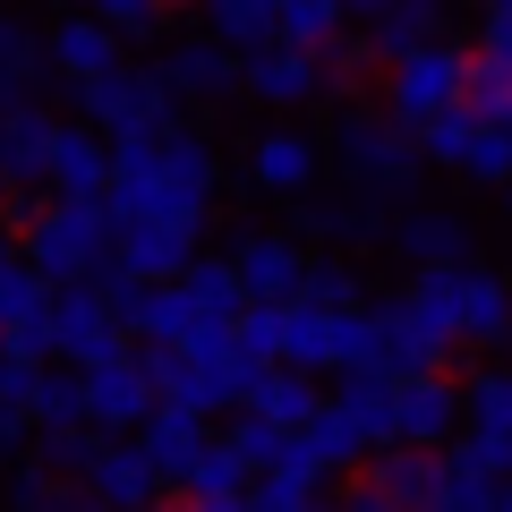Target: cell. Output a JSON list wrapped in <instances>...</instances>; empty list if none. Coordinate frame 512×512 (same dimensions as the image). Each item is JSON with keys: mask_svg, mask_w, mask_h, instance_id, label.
<instances>
[{"mask_svg": "<svg viewBox=\"0 0 512 512\" xmlns=\"http://www.w3.org/2000/svg\"><path fill=\"white\" fill-rule=\"evenodd\" d=\"M359 512H402V504H444V444H376L359 478L342 487Z\"/></svg>", "mask_w": 512, "mask_h": 512, "instance_id": "obj_7", "label": "cell"}, {"mask_svg": "<svg viewBox=\"0 0 512 512\" xmlns=\"http://www.w3.org/2000/svg\"><path fill=\"white\" fill-rule=\"evenodd\" d=\"M367 69H376V43H342V52L325 60V86H333V94H359Z\"/></svg>", "mask_w": 512, "mask_h": 512, "instance_id": "obj_41", "label": "cell"}, {"mask_svg": "<svg viewBox=\"0 0 512 512\" xmlns=\"http://www.w3.org/2000/svg\"><path fill=\"white\" fill-rule=\"evenodd\" d=\"M94 453H103V427H94V436H77V427H43V444H35V461L60 470V478H86Z\"/></svg>", "mask_w": 512, "mask_h": 512, "instance_id": "obj_36", "label": "cell"}, {"mask_svg": "<svg viewBox=\"0 0 512 512\" xmlns=\"http://www.w3.org/2000/svg\"><path fill=\"white\" fill-rule=\"evenodd\" d=\"M137 444L154 453V470L180 487L188 470H197L205 453H214V436H205V410H188V402H154V419L137 427Z\"/></svg>", "mask_w": 512, "mask_h": 512, "instance_id": "obj_21", "label": "cell"}, {"mask_svg": "<svg viewBox=\"0 0 512 512\" xmlns=\"http://www.w3.org/2000/svg\"><path fill=\"white\" fill-rule=\"evenodd\" d=\"M86 9H94V18H111L120 35H146V26L163 18V0H86Z\"/></svg>", "mask_w": 512, "mask_h": 512, "instance_id": "obj_42", "label": "cell"}, {"mask_svg": "<svg viewBox=\"0 0 512 512\" xmlns=\"http://www.w3.org/2000/svg\"><path fill=\"white\" fill-rule=\"evenodd\" d=\"M188 291H197V308H205V316H222V325L248 308V282H239L231 256H197V265H188Z\"/></svg>", "mask_w": 512, "mask_h": 512, "instance_id": "obj_33", "label": "cell"}, {"mask_svg": "<svg viewBox=\"0 0 512 512\" xmlns=\"http://www.w3.org/2000/svg\"><path fill=\"white\" fill-rule=\"evenodd\" d=\"M410 299H419L453 342H470V350H504L512 342V282L487 274V265H470V256L419 265V274H410Z\"/></svg>", "mask_w": 512, "mask_h": 512, "instance_id": "obj_3", "label": "cell"}, {"mask_svg": "<svg viewBox=\"0 0 512 512\" xmlns=\"http://www.w3.org/2000/svg\"><path fill=\"white\" fill-rule=\"evenodd\" d=\"M163 9H197V0H163Z\"/></svg>", "mask_w": 512, "mask_h": 512, "instance_id": "obj_46", "label": "cell"}, {"mask_svg": "<svg viewBox=\"0 0 512 512\" xmlns=\"http://www.w3.org/2000/svg\"><path fill=\"white\" fill-rule=\"evenodd\" d=\"M461 419H470V393L444 384V367L402 376V393H393V444H453Z\"/></svg>", "mask_w": 512, "mask_h": 512, "instance_id": "obj_15", "label": "cell"}, {"mask_svg": "<svg viewBox=\"0 0 512 512\" xmlns=\"http://www.w3.org/2000/svg\"><path fill=\"white\" fill-rule=\"evenodd\" d=\"M111 231L120 222H111L103 197H43V205H26L18 248L43 282H94L111 265Z\"/></svg>", "mask_w": 512, "mask_h": 512, "instance_id": "obj_2", "label": "cell"}, {"mask_svg": "<svg viewBox=\"0 0 512 512\" xmlns=\"http://www.w3.org/2000/svg\"><path fill=\"white\" fill-rule=\"evenodd\" d=\"M282 308H291V299H248V308L231 316V342L248 350L256 367H265V359H282Z\"/></svg>", "mask_w": 512, "mask_h": 512, "instance_id": "obj_34", "label": "cell"}, {"mask_svg": "<svg viewBox=\"0 0 512 512\" xmlns=\"http://www.w3.org/2000/svg\"><path fill=\"white\" fill-rule=\"evenodd\" d=\"M248 410H265L274 427H308L316 410H325V384H316V367H299V359H265V376L248 384Z\"/></svg>", "mask_w": 512, "mask_h": 512, "instance_id": "obj_22", "label": "cell"}, {"mask_svg": "<svg viewBox=\"0 0 512 512\" xmlns=\"http://www.w3.org/2000/svg\"><path fill=\"white\" fill-rule=\"evenodd\" d=\"M205 26H214L231 52H265V43H282V9H274V0H205Z\"/></svg>", "mask_w": 512, "mask_h": 512, "instance_id": "obj_29", "label": "cell"}, {"mask_svg": "<svg viewBox=\"0 0 512 512\" xmlns=\"http://www.w3.org/2000/svg\"><path fill=\"white\" fill-rule=\"evenodd\" d=\"M43 77H60V69H52V43H43L26 18H9V9H0V103L35 94Z\"/></svg>", "mask_w": 512, "mask_h": 512, "instance_id": "obj_26", "label": "cell"}, {"mask_svg": "<svg viewBox=\"0 0 512 512\" xmlns=\"http://www.w3.org/2000/svg\"><path fill=\"white\" fill-rule=\"evenodd\" d=\"M333 171H342L367 205H402L410 197V171H419V128L393 120L384 103L342 111V120H333Z\"/></svg>", "mask_w": 512, "mask_h": 512, "instance_id": "obj_4", "label": "cell"}, {"mask_svg": "<svg viewBox=\"0 0 512 512\" xmlns=\"http://www.w3.org/2000/svg\"><path fill=\"white\" fill-rule=\"evenodd\" d=\"M342 0H282V43H299V52H333L342 43Z\"/></svg>", "mask_w": 512, "mask_h": 512, "instance_id": "obj_32", "label": "cell"}, {"mask_svg": "<svg viewBox=\"0 0 512 512\" xmlns=\"http://www.w3.org/2000/svg\"><path fill=\"white\" fill-rule=\"evenodd\" d=\"M52 137H60V111L35 103V94H18V103H0V171L18 188L52 180Z\"/></svg>", "mask_w": 512, "mask_h": 512, "instance_id": "obj_19", "label": "cell"}, {"mask_svg": "<svg viewBox=\"0 0 512 512\" xmlns=\"http://www.w3.org/2000/svg\"><path fill=\"white\" fill-rule=\"evenodd\" d=\"M453 453L470 461V470H487V478H512V436H495V427H470V436H453Z\"/></svg>", "mask_w": 512, "mask_h": 512, "instance_id": "obj_40", "label": "cell"}, {"mask_svg": "<svg viewBox=\"0 0 512 512\" xmlns=\"http://www.w3.org/2000/svg\"><path fill=\"white\" fill-rule=\"evenodd\" d=\"M231 265L239 282H248V299H299V274H308V248H299V231H239L231 239Z\"/></svg>", "mask_w": 512, "mask_h": 512, "instance_id": "obj_18", "label": "cell"}, {"mask_svg": "<svg viewBox=\"0 0 512 512\" xmlns=\"http://www.w3.org/2000/svg\"><path fill=\"white\" fill-rule=\"evenodd\" d=\"M299 239H359V248H384V205H333V197H299Z\"/></svg>", "mask_w": 512, "mask_h": 512, "instance_id": "obj_28", "label": "cell"}, {"mask_svg": "<svg viewBox=\"0 0 512 512\" xmlns=\"http://www.w3.org/2000/svg\"><path fill=\"white\" fill-rule=\"evenodd\" d=\"M239 94L265 111H299L325 94V52H299V43H265V52H239Z\"/></svg>", "mask_w": 512, "mask_h": 512, "instance_id": "obj_11", "label": "cell"}, {"mask_svg": "<svg viewBox=\"0 0 512 512\" xmlns=\"http://www.w3.org/2000/svg\"><path fill=\"white\" fill-rule=\"evenodd\" d=\"M214 197H222V154H214V137H197L188 120L111 137V188H103L111 222L163 214V222L205 231V222H214Z\"/></svg>", "mask_w": 512, "mask_h": 512, "instance_id": "obj_1", "label": "cell"}, {"mask_svg": "<svg viewBox=\"0 0 512 512\" xmlns=\"http://www.w3.org/2000/svg\"><path fill=\"white\" fill-rule=\"evenodd\" d=\"M342 9L350 18H376V9H393V0H342Z\"/></svg>", "mask_w": 512, "mask_h": 512, "instance_id": "obj_44", "label": "cell"}, {"mask_svg": "<svg viewBox=\"0 0 512 512\" xmlns=\"http://www.w3.org/2000/svg\"><path fill=\"white\" fill-rule=\"evenodd\" d=\"M470 427L512 436V367H478L470 376Z\"/></svg>", "mask_w": 512, "mask_h": 512, "instance_id": "obj_37", "label": "cell"}, {"mask_svg": "<svg viewBox=\"0 0 512 512\" xmlns=\"http://www.w3.org/2000/svg\"><path fill=\"white\" fill-rule=\"evenodd\" d=\"M419 154L436 171H453V180H470V188H504L512 180V128L478 120L470 103H453L444 120H427L419 128Z\"/></svg>", "mask_w": 512, "mask_h": 512, "instance_id": "obj_8", "label": "cell"}, {"mask_svg": "<svg viewBox=\"0 0 512 512\" xmlns=\"http://www.w3.org/2000/svg\"><path fill=\"white\" fill-rule=\"evenodd\" d=\"M69 103L86 111L103 137H137V128H171L180 120V94H171L154 69H137V60H111V69H94V77H69Z\"/></svg>", "mask_w": 512, "mask_h": 512, "instance_id": "obj_5", "label": "cell"}, {"mask_svg": "<svg viewBox=\"0 0 512 512\" xmlns=\"http://www.w3.org/2000/svg\"><path fill=\"white\" fill-rule=\"evenodd\" d=\"M43 43H52V69L60 77H94V69H111V60H128V35L111 18H94V9H86V18H60Z\"/></svg>", "mask_w": 512, "mask_h": 512, "instance_id": "obj_23", "label": "cell"}, {"mask_svg": "<svg viewBox=\"0 0 512 512\" xmlns=\"http://www.w3.org/2000/svg\"><path fill=\"white\" fill-rule=\"evenodd\" d=\"M239 171H248L256 197H291V205H299V197L316 188V171H325V146H316V137H299V128H256Z\"/></svg>", "mask_w": 512, "mask_h": 512, "instance_id": "obj_14", "label": "cell"}, {"mask_svg": "<svg viewBox=\"0 0 512 512\" xmlns=\"http://www.w3.org/2000/svg\"><path fill=\"white\" fill-rule=\"evenodd\" d=\"M9 188H18V180H9V171H0V205H9Z\"/></svg>", "mask_w": 512, "mask_h": 512, "instance_id": "obj_45", "label": "cell"}, {"mask_svg": "<svg viewBox=\"0 0 512 512\" xmlns=\"http://www.w3.org/2000/svg\"><path fill=\"white\" fill-rule=\"evenodd\" d=\"M128 350V316L111 308L103 282H60V359L69 367H103Z\"/></svg>", "mask_w": 512, "mask_h": 512, "instance_id": "obj_10", "label": "cell"}, {"mask_svg": "<svg viewBox=\"0 0 512 512\" xmlns=\"http://www.w3.org/2000/svg\"><path fill=\"white\" fill-rule=\"evenodd\" d=\"M461 94H470V52H461V43H444V35L410 43L402 60H384V111H393V120H410V128L444 120Z\"/></svg>", "mask_w": 512, "mask_h": 512, "instance_id": "obj_6", "label": "cell"}, {"mask_svg": "<svg viewBox=\"0 0 512 512\" xmlns=\"http://www.w3.org/2000/svg\"><path fill=\"white\" fill-rule=\"evenodd\" d=\"M154 77H163L180 103H222V94H239V52L205 26V35H188V43H171L163 60H154Z\"/></svg>", "mask_w": 512, "mask_h": 512, "instance_id": "obj_17", "label": "cell"}, {"mask_svg": "<svg viewBox=\"0 0 512 512\" xmlns=\"http://www.w3.org/2000/svg\"><path fill=\"white\" fill-rule=\"evenodd\" d=\"M52 188H60V197H103V188H111V137L94 120L52 137Z\"/></svg>", "mask_w": 512, "mask_h": 512, "instance_id": "obj_24", "label": "cell"}, {"mask_svg": "<svg viewBox=\"0 0 512 512\" xmlns=\"http://www.w3.org/2000/svg\"><path fill=\"white\" fill-rule=\"evenodd\" d=\"M154 376H146V359H103V367H86V427H103V436H137V427L154 419Z\"/></svg>", "mask_w": 512, "mask_h": 512, "instance_id": "obj_12", "label": "cell"}, {"mask_svg": "<svg viewBox=\"0 0 512 512\" xmlns=\"http://www.w3.org/2000/svg\"><path fill=\"white\" fill-rule=\"evenodd\" d=\"M487 504H495V478L470 470V461L444 444V504H436V512H487Z\"/></svg>", "mask_w": 512, "mask_h": 512, "instance_id": "obj_38", "label": "cell"}, {"mask_svg": "<svg viewBox=\"0 0 512 512\" xmlns=\"http://www.w3.org/2000/svg\"><path fill=\"white\" fill-rule=\"evenodd\" d=\"M367 325H376V350H367V359L393 367V376H427V367H444V350H461V342H453V333H444L410 291L367 299Z\"/></svg>", "mask_w": 512, "mask_h": 512, "instance_id": "obj_9", "label": "cell"}, {"mask_svg": "<svg viewBox=\"0 0 512 512\" xmlns=\"http://www.w3.org/2000/svg\"><path fill=\"white\" fill-rule=\"evenodd\" d=\"M325 495H333V478H308V470H291V461H274V470L248 478L256 512H308V504H325Z\"/></svg>", "mask_w": 512, "mask_h": 512, "instance_id": "obj_31", "label": "cell"}, {"mask_svg": "<svg viewBox=\"0 0 512 512\" xmlns=\"http://www.w3.org/2000/svg\"><path fill=\"white\" fill-rule=\"evenodd\" d=\"M86 495L137 512V504H154V495H171V478L154 470V453L137 436H103V453H94V470H86Z\"/></svg>", "mask_w": 512, "mask_h": 512, "instance_id": "obj_20", "label": "cell"}, {"mask_svg": "<svg viewBox=\"0 0 512 512\" xmlns=\"http://www.w3.org/2000/svg\"><path fill=\"white\" fill-rule=\"evenodd\" d=\"M436 9H444V0H393V9H376V18H367L376 60H402L410 43H427V35H436Z\"/></svg>", "mask_w": 512, "mask_h": 512, "instance_id": "obj_30", "label": "cell"}, {"mask_svg": "<svg viewBox=\"0 0 512 512\" xmlns=\"http://www.w3.org/2000/svg\"><path fill=\"white\" fill-rule=\"evenodd\" d=\"M504 205H512V180H504Z\"/></svg>", "mask_w": 512, "mask_h": 512, "instance_id": "obj_47", "label": "cell"}, {"mask_svg": "<svg viewBox=\"0 0 512 512\" xmlns=\"http://www.w3.org/2000/svg\"><path fill=\"white\" fill-rule=\"evenodd\" d=\"M26 427H35L26 410H9V402H0V470H9V461L26 453Z\"/></svg>", "mask_w": 512, "mask_h": 512, "instance_id": "obj_43", "label": "cell"}, {"mask_svg": "<svg viewBox=\"0 0 512 512\" xmlns=\"http://www.w3.org/2000/svg\"><path fill=\"white\" fill-rule=\"evenodd\" d=\"M222 444H231V453L248 461V470H274V461H282V444H291V427H274L265 410H248V402H239V419H231V436H222Z\"/></svg>", "mask_w": 512, "mask_h": 512, "instance_id": "obj_35", "label": "cell"}, {"mask_svg": "<svg viewBox=\"0 0 512 512\" xmlns=\"http://www.w3.org/2000/svg\"><path fill=\"white\" fill-rule=\"evenodd\" d=\"M367 453H376V444H367V427L350 419L342 402H325L308 427H291V444H282V461H291V470H308V478H333V487H342V478L359 470Z\"/></svg>", "mask_w": 512, "mask_h": 512, "instance_id": "obj_13", "label": "cell"}, {"mask_svg": "<svg viewBox=\"0 0 512 512\" xmlns=\"http://www.w3.org/2000/svg\"><path fill=\"white\" fill-rule=\"evenodd\" d=\"M384 248L410 256V265H444V256H470L478 239H470L461 214H410V205H402V214L384 222Z\"/></svg>", "mask_w": 512, "mask_h": 512, "instance_id": "obj_25", "label": "cell"}, {"mask_svg": "<svg viewBox=\"0 0 512 512\" xmlns=\"http://www.w3.org/2000/svg\"><path fill=\"white\" fill-rule=\"evenodd\" d=\"M248 478H256L248 461H239L231 444H214V453H205L171 495H180V504H197V512H239V504H248Z\"/></svg>", "mask_w": 512, "mask_h": 512, "instance_id": "obj_27", "label": "cell"}, {"mask_svg": "<svg viewBox=\"0 0 512 512\" xmlns=\"http://www.w3.org/2000/svg\"><path fill=\"white\" fill-rule=\"evenodd\" d=\"M299 299H316V308H359V274H350V265H333V256H308Z\"/></svg>", "mask_w": 512, "mask_h": 512, "instance_id": "obj_39", "label": "cell"}, {"mask_svg": "<svg viewBox=\"0 0 512 512\" xmlns=\"http://www.w3.org/2000/svg\"><path fill=\"white\" fill-rule=\"evenodd\" d=\"M197 239H205V231H188V222L137 214V222L111 231V265L137 274V282H163V274H188V265H197Z\"/></svg>", "mask_w": 512, "mask_h": 512, "instance_id": "obj_16", "label": "cell"}]
</instances>
